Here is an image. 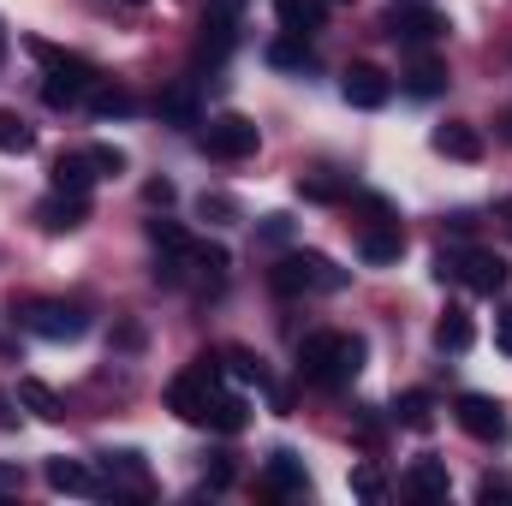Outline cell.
Masks as SVG:
<instances>
[{
	"mask_svg": "<svg viewBox=\"0 0 512 506\" xmlns=\"http://www.w3.org/2000/svg\"><path fill=\"white\" fill-rule=\"evenodd\" d=\"M268 66H310V48H304V36H286V42H274V48H268Z\"/></svg>",
	"mask_w": 512,
	"mask_h": 506,
	"instance_id": "cell-30",
	"label": "cell"
},
{
	"mask_svg": "<svg viewBox=\"0 0 512 506\" xmlns=\"http://www.w3.org/2000/svg\"><path fill=\"white\" fill-rule=\"evenodd\" d=\"M131 6H149V0H131Z\"/></svg>",
	"mask_w": 512,
	"mask_h": 506,
	"instance_id": "cell-43",
	"label": "cell"
},
{
	"mask_svg": "<svg viewBox=\"0 0 512 506\" xmlns=\"http://www.w3.org/2000/svg\"><path fill=\"white\" fill-rule=\"evenodd\" d=\"M358 256H364L370 268H387V262H399V256H405V233H399V221H387V227H370V233L358 239Z\"/></svg>",
	"mask_w": 512,
	"mask_h": 506,
	"instance_id": "cell-15",
	"label": "cell"
},
{
	"mask_svg": "<svg viewBox=\"0 0 512 506\" xmlns=\"http://www.w3.org/2000/svg\"><path fill=\"white\" fill-rule=\"evenodd\" d=\"M495 346H501V352H512V316H501V322H495Z\"/></svg>",
	"mask_w": 512,
	"mask_h": 506,
	"instance_id": "cell-40",
	"label": "cell"
},
{
	"mask_svg": "<svg viewBox=\"0 0 512 506\" xmlns=\"http://www.w3.org/2000/svg\"><path fill=\"white\" fill-rule=\"evenodd\" d=\"M435 155H447V161H483V131L477 126H459V120H447V126H435Z\"/></svg>",
	"mask_w": 512,
	"mask_h": 506,
	"instance_id": "cell-14",
	"label": "cell"
},
{
	"mask_svg": "<svg viewBox=\"0 0 512 506\" xmlns=\"http://www.w3.org/2000/svg\"><path fill=\"white\" fill-rule=\"evenodd\" d=\"M405 489H411L417 501H447L453 477H447V465H441V459H417V465L405 471Z\"/></svg>",
	"mask_w": 512,
	"mask_h": 506,
	"instance_id": "cell-17",
	"label": "cell"
},
{
	"mask_svg": "<svg viewBox=\"0 0 512 506\" xmlns=\"http://www.w3.org/2000/svg\"><path fill=\"white\" fill-rule=\"evenodd\" d=\"M36 221H42V233H78V227L90 221V197H66V191H54V197L36 209Z\"/></svg>",
	"mask_w": 512,
	"mask_h": 506,
	"instance_id": "cell-12",
	"label": "cell"
},
{
	"mask_svg": "<svg viewBox=\"0 0 512 506\" xmlns=\"http://www.w3.org/2000/svg\"><path fill=\"white\" fill-rule=\"evenodd\" d=\"M42 477H48V489H54V495H84V501L114 495V489H108V477H96L84 459H48V471H42Z\"/></svg>",
	"mask_w": 512,
	"mask_h": 506,
	"instance_id": "cell-10",
	"label": "cell"
},
{
	"mask_svg": "<svg viewBox=\"0 0 512 506\" xmlns=\"http://www.w3.org/2000/svg\"><path fill=\"white\" fill-rule=\"evenodd\" d=\"M96 179H102V173L90 167V155H60V161H54V191H66V197H90Z\"/></svg>",
	"mask_w": 512,
	"mask_h": 506,
	"instance_id": "cell-18",
	"label": "cell"
},
{
	"mask_svg": "<svg viewBox=\"0 0 512 506\" xmlns=\"http://www.w3.org/2000/svg\"><path fill=\"white\" fill-rule=\"evenodd\" d=\"M149 239H155L167 256H179L185 245H191V239H185V227H173V221H149Z\"/></svg>",
	"mask_w": 512,
	"mask_h": 506,
	"instance_id": "cell-32",
	"label": "cell"
},
{
	"mask_svg": "<svg viewBox=\"0 0 512 506\" xmlns=\"http://www.w3.org/2000/svg\"><path fill=\"white\" fill-rule=\"evenodd\" d=\"M30 54L48 66V84H42V102H48V108H78V102L96 90V72H90L78 54H60V48H48V42H30Z\"/></svg>",
	"mask_w": 512,
	"mask_h": 506,
	"instance_id": "cell-2",
	"label": "cell"
},
{
	"mask_svg": "<svg viewBox=\"0 0 512 506\" xmlns=\"http://www.w3.org/2000/svg\"><path fill=\"white\" fill-rule=\"evenodd\" d=\"M90 155V167L102 173V179H114V173H126V155L114 149V143H96V149H84Z\"/></svg>",
	"mask_w": 512,
	"mask_h": 506,
	"instance_id": "cell-31",
	"label": "cell"
},
{
	"mask_svg": "<svg viewBox=\"0 0 512 506\" xmlns=\"http://www.w3.org/2000/svg\"><path fill=\"white\" fill-rule=\"evenodd\" d=\"M209 483H215V489H227V483H233V459H227V453H215V465H209Z\"/></svg>",
	"mask_w": 512,
	"mask_h": 506,
	"instance_id": "cell-38",
	"label": "cell"
},
{
	"mask_svg": "<svg viewBox=\"0 0 512 506\" xmlns=\"http://www.w3.org/2000/svg\"><path fill=\"white\" fill-rule=\"evenodd\" d=\"M274 18H280L286 36H304L310 42L328 24V0H274Z\"/></svg>",
	"mask_w": 512,
	"mask_h": 506,
	"instance_id": "cell-13",
	"label": "cell"
},
{
	"mask_svg": "<svg viewBox=\"0 0 512 506\" xmlns=\"http://www.w3.org/2000/svg\"><path fill=\"white\" fill-rule=\"evenodd\" d=\"M453 417H459V429L471 435V441H489V447H507L512 441V417L501 399H489V393H465L459 405H453Z\"/></svg>",
	"mask_w": 512,
	"mask_h": 506,
	"instance_id": "cell-4",
	"label": "cell"
},
{
	"mask_svg": "<svg viewBox=\"0 0 512 506\" xmlns=\"http://www.w3.org/2000/svg\"><path fill=\"white\" fill-rule=\"evenodd\" d=\"M352 489H358L364 501H382V477H376V465H358V471H352Z\"/></svg>",
	"mask_w": 512,
	"mask_h": 506,
	"instance_id": "cell-34",
	"label": "cell"
},
{
	"mask_svg": "<svg viewBox=\"0 0 512 506\" xmlns=\"http://www.w3.org/2000/svg\"><path fill=\"white\" fill-rule=\"evenodd\" d=\"M441 84H447V66H441V60H417V66L405 72V90H411V96H435Z\"/></svg>",
	"mask_w": 512,
	"mask_h": 506,
	"instance_id": "cell-25",
	"label": "cell"
},
{
	"mask_svg": "<svg viewBox=\"0 0 512 506\" xmlns=\"http://www.w3.org/2000/svg\"><path fill=\"white\" fill-rule=\"evenodd\" d=\"M245 423H251L245 399H239V393H221V387H215V399H209V429H221V435H239Z\"/></svg>",
	"mask_w": 512,
	"mask_h": 506,
	"instance_id": "cell-23",
	"label": "cell"
},
{
	"mask_svg": "<svg viewBox=\"0 0 512 506\" xmlns=\"http://www.w3.org/2000/svg\"><path fill=\"white\" fill-rule=\"evenodd\" d=\"M298 191H304V197H316V203H334V197H340V185H334V179H298Z\"/></svg>",
	"mask_w": 512,
	"mask_h": 506,
	"instance_id": "cell-36",
	"label": "cell"
},
{
	"mask_svg": "<svg viewBox=\"0 0 512 506\" xmlns=\"http://www.w3.org/2000/svg\"><path fill=\"white\" fill-rule=\"evenodd\" d=\"M340 96H346L352 108H382L387 96H393V78L376 72V66H352V72L340 78Z\"/></svg>",
	"mask_w": 512,
	"mask_h": 506,
	"instance_id": "cell-11",
	"label": "cell"
},
{
	"mask_svg": "<svg viewBox=\"0 0 512 506\" xmlns=\"http://www.w3.org/2000/svg\"><path fill=\"white\" fill-rule=\"evenodd\" d=\"M197 143H203V155H215V161H245V155H256L262 131H256L245 114H221V120H209V126L197 131Z\"/></svg>",
	"mask_w": 512,
	"mask_h": 506,
	"instance_id": "cell-5",
	"label": "cell"
},
{
	"mask_svg": "<svg viewBox=\"0 0 512 506\" xmlns=\"http://www.w3.org/2000/svg\"><path fill=\"white\" fill-rule=\"evenodd\" d=\"M155 114H161V120H179V126H197V102H191V90H167V96L155 102Z\"/></svg>",
	"mask_w": 512,
	"mask_h": 506,
	"instance_id": "cell-28",
	"label": "cell"
},
{
	"mask_svg": "<svg viewBox=\"0 0 512 506\" xmlns=\"http://www.w3.org/2000/svg\"><path fill=\"white\" fill-rule=\"evenodd\" d=\"M197 215H203V221H215V227H227V221H239V203H233V197H221V191H203V197H197Z\"/></svg>",
	"mask_w": 512,
	"mask_h": 506,
	"instance_id": "cell-29",
	"label": "cell"
},
{
	"mask_svg": "<svg viewBox=\"0 0 512 506\" xmlns=\"http://www.w3.org/2000/svg\"><path fill=\"white\" fill-rule=\"evenodd\" d=\"M18 405H30V411H36L42 423H60V417H66V399H60V393H54L48 381H36V376L18 381Z\"/></svg>",
	"mask_w": 512,
	"mask_h": 506,
	"instance_id": "cell-21",
	"label": "cell"
},
{
	"mask_svg": "<svg viewBox=\"0 0 512 506\" xmlns=\"http://www.w3.org/2000/svg\"><path fill=\"white\" fill-rule=\"evenodd\" d=\"M239 18H245V0H209V12H203V36H197V54H203V60H227L233 42H239Z\"/></svg>",
	"mask_w": 512,
	"mask_h": 506,
	"instance_id": "cell-8",
	"label": "cell"
},
{
	"mask_svg": "<svg viewBox=\"0 0 512 506\" xmlns=\"http://www.w3.org/2000/svg\"><path fill=\"white\" fill-rule=\"evenodd\" d=\"M215 387H221V370L203 358L197 370L173 376V387H167V405H173L185 423H209V399H215Z\"/></svg>",
	"mask_w": 512,
	"mask_h": 506,
	"instance_id": "cell-6",
	"label": "cell"
},
{
	"mask_svg": "<svg viewBox=\"0 0 512 506\" xmlns=\"http://www.w3.org/2000/svg\"><path fill=\"white\" fill-rule=\"evenodd\" d=\"M447 274H459L471 292H483V298H495L501 286H507V262L495 251H459V256H441V280Z\"/></svg>",
	"mask_w": 512,
	"mask_h": 506,
	"instance_id": "cell-7",
	"label": "cell"
},
{
	"mask_svg": "<svg viewBox=\"0 0 512 506\" xmlns=\"http://www.w3.org/2000/svg\"><path fill=\"white\" fill-rule=\"evenodd\" d=\"M256 233H262L268 245H280V239H292V215H268V221H262Z\"/></svg>",
	"mask_w": 512,
	"mask_h": 506,
	"instance_id": "cell-37",
	"label": "cell"
},
{
	"mask_svg": "<svg viewBox=\"0 0 512 506\" xmlns=\"http://www.w3.org/2000/svg\"><path fill=\"white\" fill-rule=\"evenodd\" d=\"M364 358H370L364 334H310L298 346V370L316 381V387H346V381L364 370Z\"/></svg>",
	"mask_w": 512,
	"mask_h": 506,
	"instance_id": "cell-1",
	"label": "cell"
},
{
	"mask_svg": "<svg viewBox=\"0 0 512 506\" xmlns=\"http://www.w3.org/2000/svg\"><path fill=\"white\" fill-rule=\"evenodd\" d=\"M143 197H149V203H161V209H167V203H173V185H167V179H155V185H149V191H143Z\"/></svg>",
	"mask_w": 512,
	"mask_h": 506,
	"instance_id": "cell-39",
	"label": "cell"
},
{
	"mask_svg": "<svg viewBox=\"0 0 512 506\" xmlns=\"http://www.w3.org/2000/svg\"><path fill=\"white\" fill-rule=\"evenodd\" d=\"M0 60H6V30H0Z\"/></svg>",
	"mask_w": 512,
	"mask_h": 506,
	"instance_id": "cell-42",
	"label": "cell"
},
{
	"mask_svg": "<svg viewBox=\"0 0 512 506\" xmlns=\"http://www.w3.org/2000/svg\"><path fill=\"white\" fill-rule=\"evenodd\" d=\"M393 417H399L405 429H429V423H435V405H429V393H405V399L393 405Z\"/></svg>",
	"mask_w": 512,
	"mask_h": 506,
	"instance_id": "cell-27",
	"label": "cell"
},
{
	"mask_svg": "<svg viewBox=\"0 0 512 506\" xmlns=\"http://www.w3.org/2000/svg\"><path fill=\"white\" fill-rule=\"evenodd\" d=\"M274 292H286V298H298V292H340L346 286V268H334L328 256H316V251H292V256H280L274 262Z\"/></svg>",
	"mask_w": 512,
	"mask_h": 506,
	"instance_id": "cell-3",
	"label": "cell"
},
{
	"mask_svg": "<svg viewBox=\"0 0 512 506\" xmlns=\"http://www.w3.org/2000/svg\"><path fill=\"white\" fill-rule=\"evenodd\" d=\"M102 477H108V489L120 495V489H149V471H143V459L137 453H102Z\"/></svg>",
	"mask_w": 512,
	"mask_h": 506,
	"instance_id": "cell-20",
	"label": "cell"
},
{
	"mask_svg": "<svg viewBox=\"0 0 512 506\" xmlns=\"http://www.w3.org/2000/svg\"><path fill=\"white\" fill-rule=\"evenodd\" d=\"M227 364H233V381H245V387H262V381H268V370H262V364H256L251 352H233V358H227Z\"/></svg>",
	"mask_w": 512,
	"mask_h": 506,
	"instance_id": "cell-33",
	"label": "cell"
},
{
	"mask_svg": "<svg viewBox=\"0 0 512 506\" xmlns=\"http://www.w3.org/2000/svg\"><path fill=\"white\" fill-rule=\"evenodd\" d=\"M131 108H137V102H131L126 90H114V84H96V90H90V114H96V120H126Z\"/></svg>",
	"mask_w": 512,
	"mask_h": 506,
	"instance_id": "cell-24",
	"label": "cell"
},
{
	"mask_svg": "<svg viewBox=\"0 0 512 506\" xmlns=\"http://www.w3.org/2000/svg\"><path fill=\"white\" fill-rule=\"evenodd\" d=\"M477 501H483V506H495V501L512 506V483H495V477H483V483H477Z\"/></svg>",
	"mask_w": 512,
	"mask_h": 506,
	"instance_id": "cell-35",
	"label": "cell"
},
{
	"mask_svg": "<svg viewBox=\"0 0 512 506\" xmlns=\"http://www.w3.org/2000/svg\"><path fill=\"white\" fill-rule=\"evenodd\" d=\"M24 328H30L36 340L66 346V340H84V334H90V316L72 310V304H30V310H24Z\"/></svg>",
	"mask_w": 512,
	"mask_h": 506,
	"instance_id": "cell-9",
	"label": "cell"
},
{
	"mask_svg": "<svg viewBox=\"0 0 512 506\" xmlns=\"http://www.w3.org/2000/svg\"><path fill=\"white\" fill-rule=\"evenodd\" d=\"M0 429H18V411H12V399L0 393Z\"/></svg>",
	"mask_w": 512,
	"mask_h": 506,
	"instance_id": "cell-41",
	"label": "cell"
},
{
	"mask_svg": "<svg viewBox=\"0 0 512 506\" xmlns=\"http://www.w3.org/2000/svg\"><path fill=\"white\" fill-rule=\"evenodd\" d=\"M328 6H340V0H328Z\"/></svg>",
	"mask_w": 512,
	"mask_h": 506,
	"instance_id": "cell-44",
	"label": "cell"
},
{
	"mask_svg": "<svg viewBox=\"0 0 512 506\" xmlns=\"http://www.w3.org/2000/svg\"><path fill=\"white\" fill-rule=\"evenodd\" d=\"M393 36L411 42V48H423V42L441 36V18H435V12H405V6H393Z\"/></svg>",
	"mask_w": 512,
	"mask_h": 506,
	"instance_id": "cell-22",
	"label": "cell"
},
{
	"mask_svg": "<svg viewBox=\"0 0 512 506\" xmlns=\"http://www.w3.org/2000/svg\"><path fill=\"white\" fill-rule=\"evenodd\" d=\"M0 149H6V155H30V149H36V131L24 126L18 114H0Z\"/></svg>",
	"mask_w": 512,
	"mask_h": 506,
	"instance_id": "cell-26",
	"label": "cell"
},
{
	"mask_svg": "<svg viewBox=\"0 0 512 506\" xmlns=\"http://www.w3.org/2000/svg\"><path fill=\"white\" fill-rule=\"evenodd\" d=\"M471 340H477V322H471V310L447 304V310H441V322H435V346H441V352H471Z\"/></svg>",
	"mask_w": 512,
	"mask_h": 506,
	"instance_id": "cell-16",
	"label": "cell"
},
{
	"mask_svg": "<svg viewBox=\"0 0 512 506\" xmlns=\"http://www.w3.org/2000/svg\"><path fill=\"white\" fill-rule=\"evenodd\" d=\"M268 489L274 495H310V477H304V465H298V453H268Z\"/></svg>",
	"mask_w": 512,
	"mask_h": 506,
	"instance_id": "cell-19",
	"label": "cell"
}]
</instances>
